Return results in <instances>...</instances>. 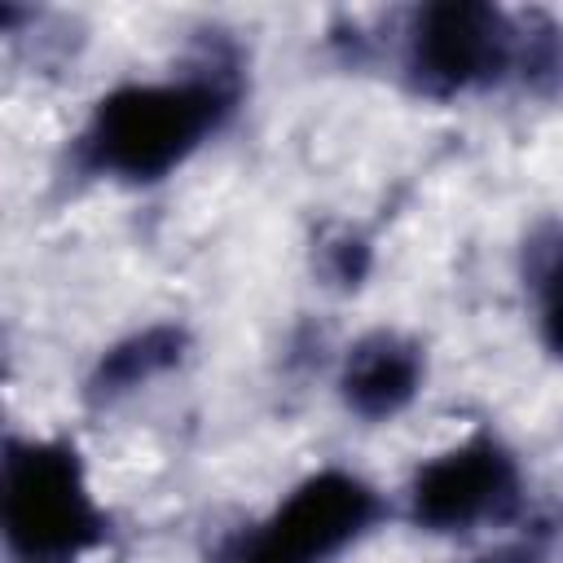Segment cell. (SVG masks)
<instances>
[{
  "label": "cell",
  "instance_id": "cell-8",
  "mask_svg": "<svg viewBox=\"0 0 563 563\" xmlns=\"http://www.w3.org/2000/svg\"><path fill=\"white\" fill-rule=\"evenodd\" d=\"M31 563H70V559H31Z\"/></svg>",
  "mask_w": 563,
  "mask_h": 563
},
{
  "label": "cell",
  "instance_id": "cell-3",
  "mask_svg": "<svg viewBox=\"0 0 563 563\" xmlns=\"http://www.w3.org/2000/svg\"><path fill=\"white\" fill-rule=\"evenodd\" d=\"M369 510L374 501L365 484L352 475H317L251 537L242 563H317L347 545L365 528Z\"/></svg>",
  "mask_w": 563,
  "mask_h": 563
},
{
  "label": "cell",
  "instance_id": "cell-2",
  "mask_svg": "<svg viewBox=\"0 0 563 563\" xmlns=\"http://www.w3.org/2000/svg\"><path fill=\"white\" fill-rule=\"evenodd\" d=\"M4 523L18 550L31 559H66L97 532L92 501L84 493L79 466L66 449L31 444L9 457L4 471Z\"/></svg>",
  "mask_w": 563,
  "mask_h": 563
},
{
  "label": "cell",
  "instance_id": "cell-4",
  "mask_svg": "<svg viewBox=\"0 0 563 563\" xmlns=\"http://www.w3.org/2000/svg\"><path fill=\"white\" fill-rule=\"evenodd\" d=\"M506 26L493 9L444 4L427 9L413 35V70L431 88H466L506 62Z\"/></svg>",
  "mask_w": 563,
  "mask_h": 563
},
{
  "label": "cell",
  "instance_id": "cell-5",
  "mask_svg": "<svg viewBox=\"0 0 563 563\" xmlns=\"http://www.w3.org/2000/svg\"><path fill=\"white\" fill-rule=\"evenodd\" d=\"M510 488H515L510 462L493 444H462L435 457L418 475L413 506L418 519L435 528H466L484 515H497L510 501Z\"/></svg>",
  "mask_w": 563,
  "mask_h": 563
},
{
  "label": "cell",
  "instance_id": "cell-7",
  "mask_svg": "<svg viewBox=\"0 0 563 563\" xmlns=\"http://www.w3.org/2000/svg\"><path fill=\"white\" fill-rule=\"evenodd\" d=\"M550 339H554V347L563 352V282L554 286V299H550Z\"/></svg>",
  "mask_w": 563,
  "mask_h": 563
},
{
  "label": "cell",
  "instance_id": "cell-6",
  "mask_svg": "<svg viewBox=\"0 0 563 563\" xmlns=\"http://www.w3.org/2000/svg\"><path fill=\"white\" fill-rule=\"evenodd\" d=\"M418 383V356L409 347H400L396 339H369L352 352L343 387L347 400L361 413H391L413 396Z\"/></svg>",
  "mask_w": 563,
  "mask_h": 563
},
{
  "label": "cell",
  "instance_id": "cell-1",
  "mask_svg": "<svg viewBox=\"0 0 563 563\" xmlns=\"http://www.w3.org/2000/svg\"><path fill=\"white\" fill-rule=\"evenodd\" d=\"M220 92L211 84H136L101 101L88 150L97 167L132 180L176 167L216 123Z\"/></svg>",
  "mask_w": 563,
  "mask_h": 563
}]
</instances>
